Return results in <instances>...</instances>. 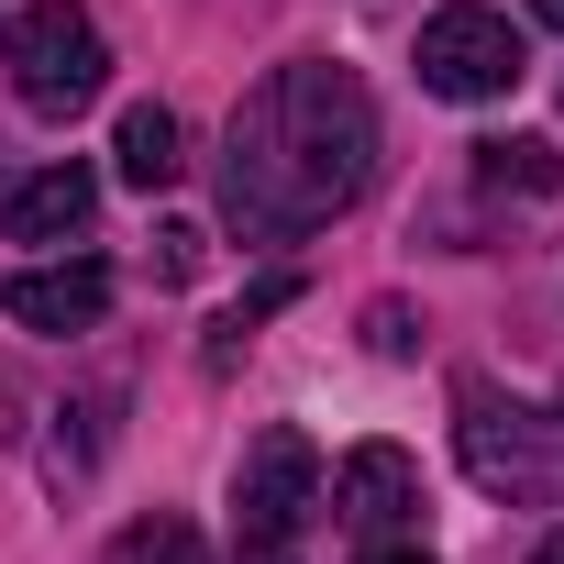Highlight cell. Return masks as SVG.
<instances>
[{
	"instance_id": "obj_12",
	"label": "cell",
	"mask_w": 564,
	"mask_h": 564,
	"mask_svg": "<svg viewBox=\"0 0 564 564\" xmlns=\"http://www.w3.org/2000/svg\"><path fill=\"white\" fill-rule=\"evenodd\" d=\"M111 564H210V542L177 520V509H155V520H133V531H111Z\"/></svg>"
},
{
	"instance_id": "obj_3",
	"label": "cell",
	"mask_w": 564,
	"mask_h": 564,
	"mask_svg": "<svg viewBox=\"0 0 564 564\" xmlns=\"http://www.w3.org/2000/svg\"><path fill=\"white\" fill-rule=\"evenodd\" d=\"M0 67H12V100L45 111V122H78L111 89V45H100V23L78 12V0H34V12H12Z\"/></svg>"
},
{
	"instance_id": "obj_11",
	"label": "cell",
	"mask_w": 564,
	"mask_h": 564,
	"mask_svg": "<svg viewBox=\"0 0 564 564\" xmlns=\"http://www.w3.org/2000/svg\"><path fill=\"white\" fill-rule=\"evenodd\" d=\"M476 177H487V188H531V199H553V188H564V155H553L542 133H509V144H476Z\"/></svg>"
},
{
	"instance_id": "obj_5",
	"label": "cell",
	"mask_w": 564,
	"mask_h": 564,
	"mask_svg": "<svg viewBox=\"0 0 564 564\" xmlns=\"http://www.w3.org/2000/svg\"><path fill=\"white\" fill-rule=\"evenodd\" d=\"M410 67H421V89H432V100H509L531 56H520V34H509L498 12L454 0V12H432V23H421V56H410Z\"/></svg>"
},
{
	"instance_id": "obj_8",
	"label": "cell",
	"mask_w": 564,
	"mask_h": 564,
	"mask_svg": "<svg viewBox=\"0 0 564 564\" xmlns=\"http://www.w3.org/2000/svg\"><path fill=\"white\" fill-rule=\"evenodd\" d=\"M89 210H100V177H89L78 155H56V166H34V177L12 188V243H78Z\"/></svg>"
},
{
	"instance_id": "obj_2",
	"label": "cell",
	"mask_w": 564,
	"mask_h": 564,
	"mask_svg": "<svg viewBox=\"0 0 564 564\" xmlns=\"http://www.w3.org/2000/svg\"><path fill=\"white\" fill-rule=\"evenodd\" d=\"M322 520V454L300 421H265L232 465V564H300Z\"/></svg>"
},
{
	"instance_id": "obj_14",
	"label": "cell",
	"mask_w": 564,
	"mask_h": 564,
	"mask_svg": "<svg viewBox=\"0 0 564 564\" xmlns=\"http://www.w3.org/2000/svg\"><path fill=\"white\" fill-rule=\"evenodd\" d=\"M366 344H377V355H410L421 333H410V311H399V300H377V311H366Z\"/></svg>"
},
{
	"instance_id": "obj_6",
	"label": "cell",
	"mask_w": 564,
	"mask_h": 564,
	"mask_svg": "<svg viewBox=\"0 0 564 564\" xmlns=\"http://www.w3.org/2000/svg\"><path fill=\"white\" fill-rule=\"evenodd\" d=\"M12 322H23V333H56V344L100 333V322H111V265H89V254L23 265V276H12Z\"/></svg>"
},
{
	"instance_id": "obj_10",
	"label": "cell",
	"mask_w": 564,
	"mask_h": 564,
	"mask_svg": "<svg viewBox=\"0 0 564 564\" xmlns=\"http://www.w3.org/2000/svg\"><path fill=\"white\" fill-rule=\"evenodd\" d=\"M289 300H300V276H254V289H243V300H232V311L210 322V344H199V366H210V377H221V366H243V344H254V333H265L276 311H289Z\"/></svg>"
},
{
	"instance_id": "obj_15",
	"label": "cell",
	"mask_w": 564,
	"mask_h": 564,
	"mask_svg": "<svg viewBox=\"0 0 564 564\" xmlns=\"http://www.w3.org/2000/svg\"><path fill=\"white\" fill-rule=\"evenodd\" d=\"M366 564H432V553H421V542H388V553H366Z\"/></svg>"
},
{
	"instance_id": "obj_4",
	"label": "cell",
	"mask_w": 564,
	"mask_h": 564,
	"mask_svg": "<svg viewBox=\"0 0 564 564\" xmlns=\"http://www.w3.org/2000/svg\"><path fill=\"white\" fill-rule=\"evenodd\" d=\"M454 443H465V476L487 487V498H564V410H520V399H498L487 377H465L454 388Z\"/></svg>"
},
{
	"instance_id": "obj_13",
	"label": "cell",
	"mask_w": 564,
	"mask_h": 564,
	"mask_svg": "<svg viewBox=\"0 0 564 564\" xmlns=\"http://www.w3.org/2000/svg\"><path fill=\"white\" fill-rule=\"evenodd\" d=\"M155 276H166V289H188V276H199V232H188V221L155 232Z\"/></svg>"
},
{
	"instance_id": "obj_7",
	"label": "cell",
	"mask_w": 564,
	"mask_h": 564,
	"mask_svg": "<svg viewBox=\"0 0 564 564\" xmlns=\"http://www.w3.org/2000/svg\"><path fill=\"white\" fill-rule=\"evenodd\" d=\"M421 509V465L399 454V443H355L344 465H333V520L344 531H399Z\"/></svg>"
},
{
	"instance_id": "obj_16",
	"label": "cell",
	"mask_w": 564,
	"mask_h": 564,
	"mask_svg": "<svg viewBox=\"0 0 564 564\" xmlns=\"http://www.w3.org/2000/svg\"><path fill=\"white\" fill-rule=\"evenodd\" d=\"M531 12H542V23H553V34H564V0H531Z\"/></svg>"
},
{
	"instance_id": "obj_1",
	"label": "cell",
	"mask_w": 564,
	"mask_h": 564,
	"mask_svg": "<svg viewBox=\"0 0 564 564\" xmlns=\"http://www.w3.org/2000/svg\"><path fill=\"white\" fill-rule=\"evenodd\" d=\"M377 177V100L333 56H289L276 78L243 89L221 133V221L243 243H300L333 210H355Z\"/></svg>"
},
{
	"instance_id": "obj_9",
	"label": "cell",
	"mask_w": 564,
	"mask_h": 564,
	"mask_svg": "<svg viewBox=\"0 0 564 564\" xmlns=\"http://www.w3.org/2000/svg\"><path fill=\"white\" fill-rule=\"evenodd\" d=\"M111 155H122V177H133V188H166V177L188 166V133H177V111H166V100H133V111H122V133H111Z\"/></svg>"
},
{
	"instance_id": "obj_17",
	"label": "cell",
	"mask_w": 564,
	"mask_h": 564,
	"mask_svg": "<svg viewBox=\"0 0 564 564\" xmlns=\"http://www.w3.org/2000/svg\"><path fill=\"white\" fill-rule=\"evenodd\" d=\"M531 564H564V531H553V542H542V553H531Z\"/></svg>"
}]
</instances>
